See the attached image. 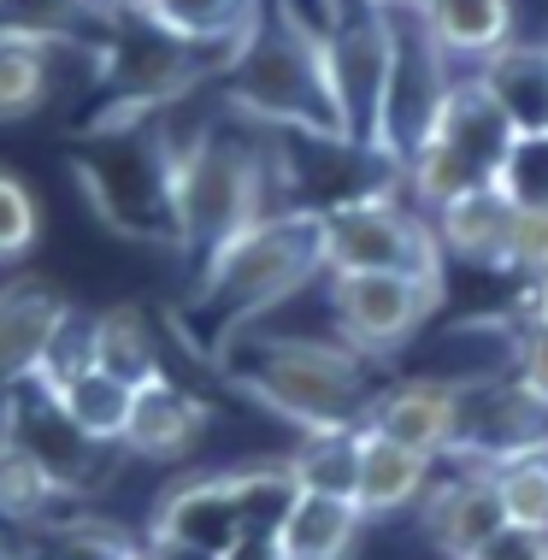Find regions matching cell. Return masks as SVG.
Wrapping results in <instances>:
<instances>
[{
    "mask_svg": "<svg viewBox=\"0 0 548 560\" xmlns=\"http://www.w3.org/2000/svg\"><path fill=\"white\" fill-rule=\"evenodd\" d=\"M525 313H543V319H548V283H537V290H530V307Z\"/></svg>",
    "mask_w": 548,
    "mask_h": 560,
    "instance_id": "obj_39",
    "label": "cell"
},
{
    "mask_svg": "<svg viewBox=\"0 0 548 560\" xmlns=\"http://www.w3.org/2000/svg\"><path fill=\"white\" fill-rule=\"evenodd\" d=\"M501 525H508V513H501L490 466L454 460V472L443 483H431L424 502H419V532L443 560H471Z\"/></svg>",
    "mask_w": 548,
    "mask_h": 560,
    "instance_id": "obj_15",
    "label": "cell"
},
{
    "mask_svg": "<svg viewBox=\"0 0 548 560\" xmlns=\"http://www.w3.org/2000/svg\"><path fill=\"white\" fill-rule=\"evenodd\" d=\"M513 377H520V384L530 389V396L537 401H548V319L543 313H525L520 325H513Z\"/></svg>",
    "mask_w": 548,
    "mask_h": 560,
    "instance_id": "obj_32",
    "label": "cell"
},
{
    "mask_svg": "<svg viewBox=\"0 0 548 560\" xmlns=\"http://www.w3.org/2000/svg\"><path fill=\"white\" fill-rule=\"evenodd\" d=\"M419 24L443 59H490L513 42V0H419Z\"/></svg>",
    "mask_w": 548,
    "mask_h": 560,
    "instance_id": "obj_23",
    "label": "cell"
},
{
    "mask_svg": "<svg viewBox=\"0 0 548 560\" xmlns=\"http://www.w3.org/2000/svg\"><path fill=\"white\" fill-rule=\"evenodd\" d=\"M513 219H520V207H513L495 184L490 189H471V195H460V201H448V207H436V213H431L436 242H443V260L483 266V271L508 266Z\"/></svg>",
    "mask_w": 548,
    "mask_h": 560,
    "instance_id": "obj_19",
    "label": "cell"
},
{
    "mask_svg": "<svg viewBox=\"0 0 548 560\" xmlns=\"http://www.w3.org/2000/svg\"><path fill=\"white\" fill-rule=\"evenodd\" d=\"M71 172L89 207L118 236L172 242L177 248V207H172V136L160 113L148 118H95V130L71 148Z\"/></svg>",
    "mask_w": 548,
    "mask_h": 560,
    "instance_id": "obj_5",
    "label": "cell"
},
{
    "mask_svg": "<svg viewBox=\"0 0 548 560\" xmlns=\"http://www.w3.org/2000/svg\"><path fill=\"white\" fill-rule=\"evenodd\" d=\"M313 278H325L318 207H271L266 219H254L248 231H236L219 254L201 260L189 319L224 354L242 330H254V319H266L278 301L307 290Z\"/></svg>",
    "mask_w": 548,
    "mask_h": 560,
    "instance_id": "obj_2",
    "label": "cell"
},
{
    "mask_svg": "<svg viewBox=\"0 0 548 560\" xmlns=\"http://www.w3.org/2000/svg\"><path fill=\"white\" fill-rule=\"evenodd\" d=\"M207 436V401L189 396V389L177 384V377H148L142 389H136L130 401V425H125V448L130 460H189L195 443Z\"/></svg>",
    "mask_w": 548,
    "mask_h": 560,
    "instance_id": "obj_17",
    "label": "cell"
},
{
    "mask_svg": "<svg viewBox=\"0 0 548 560\" xmlns=\"http://www.w3.org/2000/svg\"><path fill=\"white\" fill-rule=\"evenodd\" d=\"M495 189L508 195L520 213H548V130H537V136H513L508 165H501Z\"/></svg>",
    "mask_w": 548,
    "mask_h": 560,
    "instance_id": "obj_30",
    "label": "cell"
},
{
    "mask_svg": "<svg viewBox=\"0 0 548 560\" xmlns=\"http://www.w3.org/2000/svg\"><path fill=\"white\" fill-rule=\"evenodd\" d=\"M242 532H248V508H242L236 472H201V478L172 483L154 508V525H148V537L183 542V549L212 555V560L231 549Z\"/></svg>",
    "mask_w": 548,
    "mask_h": 560,
    "instance_id": "obj_16",
    "label": "cell"
},
{
    "mask_svg": "<svg viewBox=\"0 0 548 560\" xmlns=\"http://www.w3.org/2000/svg\"><path fill=\"white\" fill-rule=\"evenodd\" d=\"M436 483V460L431 454H413L389 436L360 431V483H354V508L365 525L377 520H401V513H419L424 490Z\"/></svg>",
    "mask_w": 548,
    "mask_h": 560,
    "instance_id": "obj_18",
    "label": "cell"
},
{
    "mask_svg": "<svg viewBox=\"0 0 548 560\" xmlns=\"http://www.w3.org/2000/svg\"><path fill=\"white\" fill-rule=\"evenodd\" d=\"M83 313L54 290L48 278H12L0 283V396L36 384L54 348Z\"/></svg>",
    "mask_w": 548,
    "mask_h": 560,
    "instance_id": "obj_13",
    "label": "cell"
},
{
    "mask_svg": "<svg viewBox=\"0 0 548 560\" xmlns=\"http://www.w3.org/2000/svg\"><path fill=\"white\" fill-rule=\"evenodd\" d=\"M478 78L520 136L548 130V42H508L478 66Z\"/></svg>",
    "mask_w": 548,
    "mask_h": 560,
    "instance_id": "obj_21",
    "label": "cell"
},
{
    "mask_svg": "<svg viewBox=\"0 0 548 560\" xmlns=\"http://www.w3.org/2000/svg\"><path fill=\"white\" fill-rule=\"evenodd\" d=\"M490 478H495L508 525H520V532H548V443L490 466Z\"/></svg>",
    "mask_w": 548,
    "mask_h": 560,
    "instance_id": "obj_29",
    "label": "cell"
},
{
    "mask_svg": "<svg viewBox=\"0 0 548 560\" xmlns=\"http://www.w3.org/2000/svg\"><path fill=\"white\" fill-rule=\"evenodd\" d=\"M508 278H525L530 290L548 283V213H520L513 219V242H508Z\"/></svg>",
    "mask_w": 548,
    "mask_h": 560,
    "instance_id": "obj_33",
    "label": "cell"
},
{
    "mask_svg": "<svg viewBox=\"0 0 548 560\" xmlns=\"http://www.w3.org/2000/svg\"><path fill=\"white\" fill-rule=\"evenodd\" d=\"M0 436H7L12 448H24L30 460L59 483L66 502H83L95 483H106V466H113V454H118V448H101L95 436H83L71 425L42 384H24V389H7V396H0Z\"/></svg>",
    "mask_w": 548,
    "mask_h": 560,
    "instance_id": "obj_11",
    "label": "cell"
},
{
    "mask_svg": "<svg viewBox=\"0 0 548 560\" xmlns=\"http://www.w3.org/2000/svg\"><path fill=\"white\" fill-rule=\"evenodd\" d=\"M142 560H212V555H195V549H183V542L148 537V542H142Z\"/></svg>",
    "mask_w": 548,
    "mask_h": 560,
    "instance_id": "obj_36",
    "label": "cell"
},
{
    "mask_svg": "<svg viewBox=\"0 0 548 560\" xmlns=\"http://www.w3.org/2000/svg\"><path fill=\"white\" fill-rule=\"evenodd\" d=\"M325 236V278H354V271H401V278H436L443 283V242L431 213L401 207V195H354L318 213Z\"/></svg>",
    "mask_w": 548,
    "mask_h": 560,
    "instance_id": "obj_7",
    "label": "cell"
},
{
    "mask_svg": "<svg viewBox=\"0 0 548 560\" xmlns=\"http://www.w3.org/2000/svg\"><path fill=\"white\" fill-rule=\"evenodd\" d=\"M337 342L360 360H389L419 337L443 307L436 278H401V271H354V278H325Z\"/></svg>",
    "mask_w": 548,
    "mask_h": 560,
    "instance_id": "obj_8",
    "label": "cell"
},
{
    "mask_svg": "<svg viewBox=\"0 0 548 560\" xmlns=\"http://www.w3.org/2000/svg\"><path fill=\"white\" fill-rule=\"evenodd\" d=\"M89 360L130 389H142L148 377L165 372L160 342H154V319H148L142 307H130V301H118V307H106L89 319Z\"/></svg>",
    "mask_w": 548,
    "mask_h": 560,
    "instance_id": "obj_25",
    "label": "cell"
},
{
    "mask_svg": "<svg viewBox=\"0 0 548 560\" xmlns=\"http://www.w3.org/2000/svg\"><path fill=\"white\" fill-rule=\"evenodd\" d=\"M471 560H548V532H520V525H501Z\"/></svg>",
    "mask_w": 548,
    "mask_h": 560,
    "instance_id": "obj_34",
    "label": "cell"
},
{
    "mask_svg": "<svg viewBox=\"0 0 548 560\" xmlns=\"http://www.w3.org/2000/svg\"><path fill=\"white\" fill-rule=\"evenodd\" d=\"M460 436L448 460L460 466H501L513 454L548 443V401H537L513 372L501 377H460Z\"/></svg>",
    "mask_w": 548,
    "mask_h": 560,
    "instance_id": "obj_12",
    "label": "cell"
},
{
    "mask_svg": "<svg viewBox=\"0 0 548 560\" xmlns=\"http://www.w3.org/2000/svg\"><path fill=\"white\" fill-rule=\"evenodd\" d=\"M54 54L59 42L19 24H0V125L36 118L54 101Z\"/></svg>",
    "mask_w": 548,
    "mask_h": 560,
    "instance_id": "obj_24",
    "label": "cell"
},
{
    "mask_svg": "<svg viewBox=\"0 0 548 560\" xmlns=\"http://www.w3.org/2000/svg\"><path fill=\"white\" fill-rule=\"evenodd\" d=\"M106 12H113V19H148V7H154V0H101Z\"/></svg>",
    "mask_w": 548,
    "mask_h": 560,
    "instance_id": "obj_38",
    "label": "cell"
},
{
    "mask_svg": "<svg viewBox=\"0 0 548 560\" xmlns=\"http://www.w3.org/2000/svg\"><path fill=\"white\" fill-rule=\"evenodd\" d=\"M224 107L254 130L301 136V142H348L337 89H330L325 24H307L295 0H260L248 36L219 71Z\"/></svg>",
    "mask_w": 548,
    "mask_h": 560,
    "instance_id": "obj_1",
    "label": "cell"
},
{
    "mask_svg": "<svg viewBox=\"0 0 548 560\" xmlns=\"http://www.w3.org/2000/svg\"><path fill=\"white\" fill-rule=\"evenodd\" d=\"M254 12H260V0H154L148 24H160L177 42H195V48L231 54L248 36Z\"/></svg>",
    "mask_w": 548,
    "mask_h": 560,
    "instance_id": "obj_26",
    "label": "cell"
},
{
    "mask_svg": "<svg viewBox=\"0 0 548 560\" xmlns=\"http://www.w3.org/2000/svg\"><path fill=\"white\" fill-rule=\"evenodd\" d=\"M59 502H66L59 483L42 472L24 448H12L7 436H0V520L7 525H36L42 532V525H54Z\"/></svg>",
    "mask_w": 548,
    "mask_h": 560,
    "instance_id": "obj_28",
    "label": "cell"
},
{
    "mask_svg": "<svg viewBox=\"0 0 548 560\" xmlns=\"http://www.w3.org/2000/svg\"><path fill=\"white\" fill-rule=\"evenodd\" d=\"M283 466H289V478H295L301 495H337V502H354L360 431H307L283 454Z\"/></svg>",
    "mask_w": 548,
    "mask_h": 560,
    "instance_id": "obj_27",
    "label": "cell"
},
{
    "mask_svg": "<svg viewBox=\"0 0 548 560\" xmlns=\"http://www.w3.org/2000/svg\"><path fill=\"white\" fill-rule=\"evenodd\" d=\"M42 236V207L19 172H0V266L24 260Z\"/></svg>",
    "mask_w": 548,
    "mask_h": 560,
    "instance_id": "obj_31",
    "label": "cell"
},
{
    "mask_svg": "<svg viewBox=\"0 0 548 560\" xmlns=\"http://www.w3.org/2000/svg\"><path fill=\"white\" fill-rule=\"evenodd\" d=\"M219 560H283V549H278V532H242L231 549H224Z\"/></svg>",
    "mask_w": 548,
    "mask_h": 560,
    "instance_id": "obj_35",
    "label": "cell"
},
{
    "mask_svg": "<svg viewBox=\"0 0 548 560\" xmlns=\"http://www.w3.org/2000/svg\"><path fill=\"white\" fill-rule=\"evenodd\" d=\"M360 431L389 436V443L431 454V460H448L454 436H460V389L443 384V377H395V384H377Z\"/></svg>",
    "mask_w": 548,
    "mask_h": 560,
    "instance_id": "obj_14",
    "label": "cell"
},
{
    "mask_svg": "<svg viewBox=\"0 0 548 560\" xmlns=\"http://www.w3.org/2000/svg\"><path fill=\"white\" fill-rule=\"evenodd\" d=\"M360 532H365V520L354 502L295 490V502L278 520V549L283 560H348L360 549Z\"/></svg>",
    "mask_w": 548,
    "mask_h": 560,
    "instance_id": "obj_22",
    "label": "cell"
},
{
    "mask_svg": "<svg viewBox=\"0 0 548 560\" xmlns=\"http://www.w3.org/2000/svg\"><path fill=\"white\" fill-rule=\"evenodd\" d=\"M42 389H48L59 413H66L83 436H95L101 448H118V443H125L136 389H130V384H118L113 372H101L95 360H78V366L42 377ZM118 454H125V448H118Z\"/></svg>",
    "mask_w": 548,
    "mask_h": 560,
    "instance_id": "obj_20",
    "label": "cell"
},
{
    "mask_svg": "<svg viewBox=\"0 0 548 560\" xmlns=\"http://www.w3.org/2000/svg\"><path fill=\"white\" fill-rule=\"evenodd\" d=\"M389 36H395V54L384 83V118H377V160H389L401 172L413 160V148L431 136L454 71L443 48L431 42V30L419 24V7H389Z\"/></svg>",
    "mask_w": 548,
    "mask_h": 560,
    "instance_id": "obj_9",
    "label": "cell"
},
{
    "mask_svg": "<svg viewBox=\"0 0 548 560\" xmlns=\"http://www.w3.org/2000/svg\"><path fill=\"white\" fill-rule=\"evenodd\" d=\"M271 184H278V148L254 130L201 125L172 136V207H177V248L219 254L236 231L266 219Z\"/></svg>",
    "mask_w": 548,
    "mask_h": 560,
    "instance_id": "obj_4",
    "label": "cell"
},
{
    "mask_svg": "<svg viewBox=\"0 0 548 560\" xmlns=\"http://www.w3.org/2000/svg\"><path fill=\"white\" fill-rule=\"evenodd\" d=\"M231 384L266 413L307 431H360L372 407V360H360L337 337H271V330H242L224 348Z\"/></svg>",
    "mask_w": 548,
    "mask_h": 560,
    "instance_id": "obj_3",
    "label": "cell"
},
{
    "mask_svg": "<svg viewBox=\"0 0 548 560\" xmlns=\"http://www.w3.org/2000/svg\"><path fill=\"white\" fill-rule=\"evenodd\" d=\"M389 7H354L325 24V59H330V89L348 148L377 154V118H384V83H389Z\"/></svg>",
    "mask_w": 548,
    "mask_h": 560,
    "instance_id": "obj_10",
    "label": "cell"
},
{
    "mask_svg": "<svg viewBox=\"0 0 548 560\" xmlns=\"http://www.w3.org/2000/svg\"><path fill=\"white\" fill-rule=\"evenodd\" d=\"M354 7H419V0H318L325 24H330V19H342V12H354Z\"/></svg>",
    "mask_w": 548,
    "mask_h": 560,
    "instance_id": "obj_37",
    "label": "cell"
},
{
    "mask_svg": "<svg viewBox=\"0 0 548 560\" xmlns=\"http://www.w3.org/2000/svg\"><path fill=\"white\" fill-rule=\"evenodd\" d=\"M513 130L508 113L495 107V95L483 89V78H454L443 107H436V125L431 136L413 148V160L401 165V184L413 189V201L424 213L460 201L471 189H490L508 165V148H513Z\"/></svg>",
    "mask_w": 548,
    "mask_h": 560,
    "instance_id": "obj_6",
    "label": "cell"
}]
</instances>
